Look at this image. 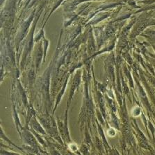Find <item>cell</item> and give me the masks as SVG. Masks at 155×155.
<instances>
[{
    "label": "cell",
    "instance_id": "1",
    "mask_svg": "<svg viewBox=\"0 0 155 155\" xmlns=\"http://www.w3.org/2000/svg\"><path fill=\"white\" fill-rule=\"evenodd\" d=\"M113 31L112 30V28H109V29H108V31L107 32V33H108V35H111V34L113 33Z\"/></svg>",
    "mask_w": 155,
    "mask_h": 155
}]
</instances>
